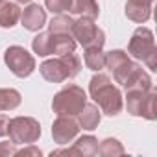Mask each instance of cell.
Returning a JSON list of instances; mask_svg holds the SVG:
<instances>
[{
  "instance_id": "23",
  "label": "cell",
  "mask_w": 157,
  "mask_h": 157,
  "mask_svg": "<svg viewBox=\"0 0 157 157\" xmlns=\"http://www.w3.org/2000/svg\"><path fill=\"white\" fill-rule=\"evenodd\" d=\"M44 6L46 10H50L52 13H63V11H68L70 8V0H44Z\"/></svg>"
},
{
  "instance_id": "7",
  "label": "cell",
  "mask_w": 157,
  "mask_h": 157,
  "mask_svg": "<svg viewBox=\"0 0 157 157\" xmlns=\"http://www.w3.org/2000/svg\"><path fill=\"white\" fill-rule=\"evenodd\" d=\"M4 61L17 78H28L35 70V57L24 46H10L4 52Z\"/></svg>"
},
{
  "instance_id": "18",
  "label": "cell",
  "mask_w": 157,
  "mask_h": 157,
  "mask_svg": "<svg viewBox=\"0 0 157 157\" xmlns=\"http://www.w3.org/2000/svg\"><path fill=\"white\" fill-rule=\"evenodd\" d=\"M83 61H85L87 68L96 72V70H102L105 67V54L102 52V48H85Z\"/></svg>"
},
{
  "instance_id": "13",
  "label": "cell",
  "mask_w": 157,
  "mask_h": 157,
  "mask_svg": "<svg viewBox=\"0 0 157 157\" xmlns=\"http://www.w3.org/2000/svg\"><path fill=\"white\" fill-rule=\"evenodd\" d=\"M48 33H50V54L65 56L76 50V39L70 33H56V32Z\"/></svg>"
},
{
  "instance_id": "19",
  "label": "cell",
  "mask_w": 157,
  "mask_h": 157,
  "mask_svg": "<svg viewBox=\"0 0 157 157\" xmlns=\"http://www.w3.org/2000/svg\"><path fill=\"white\" fill-rule=\"evenodd\" d=\"M21 105V93L15 89H0V111H13Z\"/></svg>"
},
{
  "instance_id": "9",
  "label": "cell",
  "mask_w": 157,
  "mask_h": 157,
  "mask_svg": "<svg viewBox=\"0 0 157 157\" xmlns=\"http://www.w3.org/2000/svg\"><path fill=\"white\" fill-rule=\"evenodd\" d=\"M80 133V124L68 115H57L52 126V137L57 144H68Z\"/></svg>"
},
{
  "instance_id": "3",
  "label": "cell",
  "mask_w": 157,
  "mask_h": 157,
  "mask_svg": "<svg viewBox=\"0 0 157 157\" xmlns=\"http://www.w3.org/2000/svg\"><path fill=\"white\" fill-rule=\"evenodd\" d=\"M128 52L135 57L144 61V65L150 70H157V52H155V41H153V33L148 28H137L133 32V37L129 41Z\"/></svg>"
},
{
  "instance_id": "14",
  "label": "cell",
  "mask_w": 157,
  "mask_h": 157,
  "mask_svg": "<svg viewBox=\"0 0 157 157\" xmlns=\"http://www.w3.org/2000/svg\"><path fill=\"white\" fill-rule=\"evenodd\" d=\"M100 118H102V111L94 104H85L82 107V111L78 113V124H80V128L89 129V131L94 129V128H98Z\"/></svg>"
},
{
  "instance_id": "5",
  "label": "cell",
  "mask_w": 157,
  "mask_h": 157,
  "mask_svg": "<svg viewBox=\"0 0 157 157\" xmlns=\"http://www.w3.org/2000/svg\"><path fill=\"white\" fill-rule=\"evenodd\" d=\"M8 135L13 144H33L41 137V124L32 117H15L10 120Z\"/></svg>"
},
{
  "instance_id": "20",
  "label": "cell",
  "mask_w": 157,
  "mask_h": 157,
  "mask_svg": "<svg viewBox=\"0 0 157 157\" xmlns=\"http://www.w3.org/2000/svg\"><path fill=\"white\" fill-rule=\"evenodd\" d=\"M50 32H56V33H70L72 35V26H74V21L65 15V13H57L52 21H50Z\"/></svg>"
},
{
  "instance_id": "26",
  "label": "cell",
  "mask_w": 157,
  "mask_h": 157,
  "mask_svg": "<svg viewBox=\"0 0 157 157\" xmlns=\"http://www.w3.org/2000/svg\"><path fill=\"white\" fill-rule=\"evenodd\" d=\"M17 155H41V151L37 150V148H24V150H21V151H17Z\"/></svg>"
},
{
  "instance_id": "22",
  "label": "cell",
  "mask_w": 157,
  "mask_h": 157,
  "mask_svg": "<svg viewBox=\"0 0 157 157\" xmlns=\"http://www.w3.org/2000/svg\"><path fill=\"white\" fill-rule=\"evenodd\" d=\"M96 153H100V155H122L124 148H122V144L117 139H104L98 144Z\"/></svg>"
},
{
  "instance_id": "1",
  "label": "cell",
  "mask_w": 157,
  "mask_h": 157,
  "mask_svg": "<svg viewBox=\"0 0 157 157\" xmlns=\"http://www.w3.org/2000/svg\"><path fill=\"white\" fill-rule=\"evenodd\" d=\"M89 93H91L93 100L98 104L100 111L109 115V117L118 115L122 111V107H124L120 91L113 85V82L109 80L105 74L93 76V80L89 83Z\"/></svg>"
},
{
  "instance_id": "8",
  "label": "cell",
  "mask_w": 157,
  "mask_h": 157,
  "mask_svg": "<svg viewBox=\"0 0 157 157\" xmlns=\"http://www.w3.org/2000/svg\"><path fill=\"white\" fill-rule=\"evenodd\" d=\"M128 111L133 117L155 118V93L150 91H128Z\"/></svg>"
},
{
  "instance_id": "4",
  "label": "cell",
  "mask_w": 157,
  "mask_h": 157,
  "mask_svg": "<svg viewBox=\"0 0 157 157\" xmlns=\"http://www.w3.org/2000/svg\"><path fill=\"white\" fill-rule=\"evenodd\" d=\"M87 104V94L82 87H78L74 83L65 85L52 102V109L56 115H68L74 117L82 111V107Z\"/></svg>"
},
{
  "instance_id": "6",
  "label": "cell",
  "mask_w": 157,
  "mask_h": 157,
  "mask_svg": "<svg viewBox=\"0 0 157 157\" xmlns=\"http://www.w3.org/2000/svg\"><path fill=\"white\" fill-rule=\"evenodd\" d=\"M72 37L78 39V43L83 48H102L105 43L104 32L89 17H80V21H74Z\"/></svg>"
},
{
  "instance_id": "16",
  "label": "cell",
  "mask_w": 157,
  "mask_h": 157,
  "mask_svg": "<svg viewBox=\"0 0 157 157\" xmlns=\"http://www.w3.org/2000/svg\"><path fill=\"white\" fill-rule=\"evenodd\" d=\"M70 13L80 15V17H89V19H96L100 15V8L96 0H70Z\"/></svg>"
},
{
  "instance_id": "17",
  "label": "cell",
  "mask_w": 157,
  "mask_h": 157,
  "mask_svg": "<svg viewBox=\"0 0 157 157\" xmlns=\"http://www.w3.org/2000/svg\"><path fill=\"white\" fill-rule=\"evenodd\" d=\"M126 91H150L151 89V80L150 76L142 70V67L137 65V68L131 72V76L128 78V82L124 83Z\"/></svg>"
},
{
  "instance_id": "11",
  "label": "cell",
  "mask_w": 157,
  "mask_h": 157,
  "mask_svg": "<svg viewBox=\"0 0 157 157\" xmlns=\"http://www.w3.org/2000/svg\"><path fill=\"white\" fill-rule=\"evenodd\" d=\"M151 2L153 0H128L126 17L133 22H146L151 15Z\"/></svg>"
},
{
  "instance_id": "24",
  "label": "cell",
  "mask_w": 157,
  "mask_h": 157,
  "mask_svg": "<svg viewBox=\"0 0 157 157\" xmlns=\"http://www.w3.org/2000/svg\"><path fill=\"white\" fill-rule=\"evenodd\" d=\"M0 155H17V150L13 148V142H0Z\"/></svg>"
},
{
  "instance_id": "25",
  "label": "cell",
  "mask_w": 157,
  "mask_h": 157,
  "mask_svg": "<svg viewBox=\"0 0 157 157\" xmlns=\"http://www.w3.org/2000/svg\"><path fill=\"white\" fill-rule=\"evenodd\" d=\"M10 117L8 115H0V137H6L10 129Z\"/></svg>"
},
{
  "instance_id": "10",
  "label": "cell",
  "mask_w": 157,
  "mask_h": 157,
  "mask_svg": "<svg viewBox=\"0 0 157 157\" xmlns=\"http://www.w3.org/2000/svg\"><path fill=\"white\" fill-rule=\"evenodd\" d=\"M21 22L26 30L39 32L46 24V11L39 4H30L28 8H24V11H21Z\"/></svg>"
},
{
  "instance_id": "15",
  "label": "cell",
  "mask_w": 157,
  "mask_h": 157,
  "mask_svg": "<svg viewBox=\"0 0 157 157\" xmlns=\"http://www.w3.org/2000/svg\"><path fill=\"white\" fill-rule=\"evenodd\" d=\"M21 21V8L10 0H0V26L13 28Z\"/></svg>"
},
{
  "instance_id": "2",
  "label": "cell",
  "mask_w": 157,
  "mask_h": 157,
  "mask_svg": "<svg viewBox=\"0 0 157 157\" xmlns=\"http://www.w3.org/2000/svg\"><path fill=\"white\" fill-rule=\"evenodd\" d=\"M82 68V61L74 52L65 54V56H57L54 59H48L44 63H41L39 72L50 83H63L65 80H72L80 74Z\"/></svg>"
},
{
  "instance_id": "12",
  "label": "cell",
  "mask_w": 157,
  "mask_h": 157,
  "mask_svg": "<svg viewBox=\"0 0 157 157\" xmlns=\"http://www.w3.org/2000/svg\"><path fill=\"white\" fill-rule=\"evenodd\" d=\"M98 150V140L93 135H83L76 140V144L68 150H56L52 151V155L57 153H68V155H94Z\"/></svg>"
},
{
  "instance_id": "21",
  "label": "cell",
  "mask_w": 157,
  "mask_h": 157,
  "mask_svg": "<svg viewBox=\"0 0 157 157\" xmlns=\"http://www.w3.org/2000/svg\"><path fill=\"white\" fill-rule=\"evenodd\" d=\"M32 48L37 56L41 57H46L50 56V33L48 32H43L39 35H35V39L32 41Z\"/></svg>"
},
{
  "instance_id": "27",
  "label": "cell",
  "mask_w": 157,
  "mask_h": 157,
  "mask_svg": "<svg viewBox=\"0 0 157 157\" xmlns=\"http://www.w3.org/2000/svg\"><path fill=\"white\" fill-rule=\"evenodd\" d=\"M17 2H21V4H28V2H32V0H17Z\"/></svg>"
}]
</instances>
